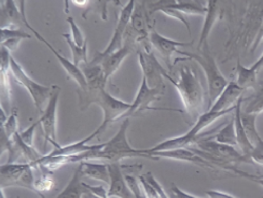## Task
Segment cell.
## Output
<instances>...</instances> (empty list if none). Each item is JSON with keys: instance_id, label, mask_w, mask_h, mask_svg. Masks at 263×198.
Here are the masks:
<instances>
[{"instance_id": "6da1fadb", "label": "cell", "mask_w": 263, "mask_h": 198, "mask_svg": "<svg viewBox=\"0 0 263 198\" xmlns=\"http://www.w3.org/2000/svg\"><path fill=\"white\" fill-rule=\"evenodd\" d=\"M129 126L128 118H125L118 133L109 141L102 145H96V147L78 156L70 159V163H81L91 160H106L109 163H120L124 159L130 157H146L150 160H158L155 156L148 155L144 150L134 149L129 145L127 140V129Z\"/></svg>"}, {"instance_id": "7a4b0ae2", "label": "cell", "mask_w": 263, "mask_h": 198, "mask_svg": "<svg viewBox=\"0 0 263 198\" xmlns=\"http://www.w3.org/2000/svg\"><path fill=\"white\" fill-rule=\"evenodd\" d=\"M79 103L81 110L94 104L100 107L104 112L103 123L97 127L94 134L100 135L114 122L124 118L132 104H127L121 99L116 98L106 91V87H87L86 90L79 89Z\"/></svg>"}, {"instance_id": "3957f363", "label": "cell", "mask_w": 263, "mask_h": 198, "mask_svg": "<svg viewBox=\"0 0 263 198\" xmlns=\"http://www.w3.org/2000/svg\"><path fill=\"white\" fill-rule=\"evenodd\" d=\"M166 79L177 90L185 112L195 123L204 113L205 104V93L199 75L190 66H182L179 69L178 80L172 79L170 75Z\"/></svg>"}, {"instance_id": "277c9868", "label": "cell", "mask_w": 263, "mask_h": 198, "mask_svg": "<svg viewBox=\"0 0 263 198\" xmlns=\"http://www.w3.org/2000/svg\"><path fill=\"white\" fill-rule=\"evenodd\" d=\"M178 54L183 55L184 57L175 58L174 64H177L180 61H190L193 60L202 67L205 72L206 80H207V89H208V106L207 110H210L218 97L221 95L226 87L229 84V81L226 79V76L221 73L219 69L216 60L211 51L210 45L206 43L200 50H197V53H188L179 51Z\"/></svg>"}, {"instance_id": "5b68a950", "label": "cell", "mask_w": 263, "mask_h": 198, "mask_svg": "<svg viewBox=\"0 0 263 198\" xmlns=\"http://www.w3.org/2000/svg\"><path fill=\"white\" fill-rule=\"evenodd\" d=\"M11 74L14 78V80L21 84L22 86L26 89V91L29 93L32 102H34L38 111L42 114V107L46 103L48 104L49 99L51 98L55 85L52 86H46L39 84L35 80H32L30 76L26 73L24 68L22 67L21 64L14 58L11 57V64H10Z\"/></svg>"}, {"instance_id": "8992f818", "label": "cell", "mask_w": 263, "mask_h": 198, "mask_svg": "<svg viewBox=\"0 0 263 198\" xmlns=\"http://www.w3.org/2000/svg\"><path fill=\"white\" fill-rule=\"evenodd\" d=\"M18 6H20V11H21V13H22V17H23V23L25 24V26L32 32V34L35 35V37H36L40 42L45 43V45L48 47V49L54 54V56H55L57 60L60 62V64L62 65V67H63V69L65 70V72L67 73L68 78L71 79V80H73L77 84H78L81 90H86V89H87V82H86V79H85V76H84V74H83L81 68L78 67V66H76V65L72 63V61H69V60H67L66 57H64L63 55H61L55 49H54V48L50 45V43L39 34V32H38L37 30H35L34 28H32V27L30 26V24L28 23V21L26 19L25 13H24V6H25V3L21 2V3L18 4Z\"/></svg>"}, {"instance_id": "52a82bcc", "label": "cell", "mask_w": 263, "mask_h": 198, "mask_svg": "<svg viewBox=\"0 0 263 198\" xmlns=\"http://www.w3.org/2000/svg\"><path fill=\"white\" fill-rule=\"evenodd\" d=\"M135 5H136L135 2H129L121 10H120L118 23L110 42H109V45L103 52H97L95 54L96 56L98 57L108 56V55H110L124 47V43H123L124 37L127 31L128 25L130 23V17H132V14H133Z\"/></svg>"}, {"instance_id": "ba28073f", "label": "cell", "mask_w": 263, "mask_h": 198, "mask_svg": "<svg viewBox=\"0 0 263 198\" xmlns=\"http://www.w3.org/2000/svg\"><path fill=\"white\" fill-rule=\"evenodd\" d=\"M135 34V42L140 43L145 52H151L150 24L145 3H136L129 23Z\"/></svg>"}, {"instance_id": "9c48e42d", "label": "cell", "mask_w": 263, "mask_h": 198, "mask_svg": "<svg viewBox=\"0 0 263 198\" xmlns=\"http://www.w3.org/2000/svg\"><path fill=\"white\" fill-rule=\"evenodd\" d=\"M139 65L141 67L142 76L146 78L148 84L152 89L163 90V78H166L168 73L163 69L161 64L157 61L156 56L151 52H138Z\"/></svg>"}, {"instance_id": "30bf717a", "label": "cell", "mask_w": 263, "mask_h": 198, "mask_svg": "<svg viewBox=\"0 0 263 198\" xmlns=\"http://www.w3.org/2000/svg\"><path fill=\"white\" fill-rule=\"evenodd\" d=\"M60 87L55 85V89L49 99L46 109L39 118V124L41 125L43 135L47 142L53 144L58 142L57 138V112H58V104L60 98Z\"/></svg>"}, {"instance_id": "8fae6325", "label": "cell", "mask_w": 263, "mask_h": 198, "mask_svg": "<svg viewBox=\"0 0 263 198\" xmlns=\"http://www.w3.org/2000/svg\"><path fill=\"white\" fill-rule=\"evenodd\" d=\"M150 43H151V47L157 52H159V54L164 58V61H165V64L167 65L168 69L172 70V67H173L172 56L175 53H179L178 48L190 47L192 42H179V41L168 39L166 37L160 35L156 29L151 28Z\"/></svg>"}, {"instance_id": "7c38bea8", "label": "cell", "mask_w": 263, "mask_h": 198, "mask_svg": "<svg viewBox=\"0 0 263 198\" xmlns=\"http://www.w3.org/2000/svg\"><path fill=\"white\" fill-rule=\"evenodd\" d=\"M163 94L162 89H152V87L149 86L146 78L142 76L141 84L139 86V90L136 94V97L134 99V102L132 103L130 108L128 111L126 112L124 120L128 118L129 116L134 115L137 112L144 111V110H153L156 108H151L149 107L150 104L155 101H158L160 96Z\"/></svg>"}, {"instance_id": "4fadbf2b", "label": "cell", "mask_w": 263, "mask_h": 198, "mask_svg": "<svg viewBox=\"0 0 263 198\" xmlns=\"http://www.w3.org/2000/svg\"><path fill=\"white\" fill-rule=\"evenodd\" d=\"M132 51H133V47H132V45L125 43L122 49H120L119 51L108 55V56L98 57L95 55L93 60L91 61V63L100 64L102 66L105 81L108 82V80L111 78V75H114L117 72V70L120 68V66L122 65L123 61L132 53Z\"/></svg>"}, {"instance_id": "5bb4252c", "label": "cell", "mask_w": 263, "mask_h": 198, "mask_svg": "<svg viewBox=\"0 0 263 198\" xmlns=\"http://www.w3.org/2000/svg\"><path fill=\"white\" fill-rule=\"evenodd\" d=\"M109 173H110V185L108 190L109 198H135L133 193L130 192L125 175L122 172L120 163H109Z\"/></svg>"}, {"instance_id": "9a60e30c", "label": "cell", "mask_w": 263, "mask_h": 198, "mask_svg": "<svg viewBox=\"0 0 263 198\" xmlns=\"http://www.w3.org/2000/svg\"><path fill=\"white\" fill-rule=\"evenodd\" d=\"M150 155L159 159H167L173 161H179V162H187V163H193L196 165H200L203 167L208 168H216L215 165H213L211 162L206 161L205 159L197 155L195 152H193L191 149L184 148V149H175V150H168V151H159L153 152Z\"/></svg>"}, {"instance_id": "2e32d148", "label": "cell", "mask_w": 263, "mask_h": 198, "mask_svg": "<svg viewBox=\"0 0 263 198\" xmlns=\"http://www.w3.org/2000/svg\"><path fill=\"white\" fill-rule=\"evenodd\" d=\"M244 92L245 90H243L242 87L236 83V81H230L224 91L218 97V99L210 110L221 112L235 107L237 102L239 101V98L243 96Z\"/></svg>"}, {"instance_id": "e0dca14e", "label": "cell", "mask_w": 263, "mask_h": 198, "mask_svg": "<svg viewBox=\"0 0 263 198\" xmlns=\"http://www.w3.org/2000/svg\"><path fill=\"white\" fill-rule=\"evenodd\" d=\"M95 137H96V135L93 133L89 137H86L78 142H74V144H71L68 146H61V145H59V142H53V144H51V145L54 147V149L49 154H51V155H54V156H57V155L66 156V157L78 156V155H80V154H83L87 151H91L96 147V146H87L86 145L87 142Z\"/></svg>"}, {"instance_id": "ac0fdd59", "label": "cell", "mask_w": 263, "mask_h": 198, "mask_svg": "<svg viewBox=\"0 0 263 198\" xmlns=\"http://www.w3.org/2000/svg\"><path fill=\"white\" fill-rule=\"evenodd\" d=\"M243 102H244V99H243V96H242L239 98V101L236 104V108H235V111H234V122H235L237 147L239 148L240 152H242L244 155L249 157L251 152H253V150H254V146L251 145V142L248 139L246 130H245L244 125L242 123V117H240V113H242V104H243Z\"/></svg>"}, {"instance_id": "d6986e66", "label": "cell", "mask_w": 263, "mask_h": 198, "mask_svg": "<svg viewBox=\"0 0 263 198\" xmlns=\"http://www.w3.org/2000/svg\"><path fill=\"white\" fill-rule=\"evenodd\" d=\"M31 163H7L2 165V190L15 186L17 180L30 166Z\"/></svg>"}, {"instance_id": "ffe728a7", "label": "cell", "mask_w": 263, "mask_h": 198, "mask_svg": "<svg viewBox=\"0 0 263 198\" xmlns=\"http://www.w3.org/2000/svg\"><path fill=\"white\" fill-rule=\"evenodd\" d=\"M83 177L102 181L107 184L110 183V173H109V165L106 163H92L84 161L79 163Z\"/></svg>"}, {"instance_id": "44dd1931", "label": "cell", "mask_w": 263, "mask_h": 198, "mask_svg": "<svg viewBox=\"0 0 263 198\" xmlns=\"http://www.w3.org/2000/svg\"><path fill=\"white\" fill-rule=\"evenodd\" d=\"M82 177L83 174L79 165L74 170L69 183L65 186V189L55 198H82V196L89 192L85 189L84 183L82 182Z\"/></svg>"}, {"instance_id": "7402d4cb", "label": "cell", "mask_w": 263, "mask_h": 198, "mask_svg": "<svg viewBox=\"0 0 263 198\" xmlns=\"http://www.w3.org/2000/svg\"><path fill=\"white\" fill-rule=\"evenodd\" d=\"M207 6V13L205 15V23L201 32V37L199 40V45H197V50H200L204 45L208 43V37H210L213 26L215 25L218 16L220 15V11L218 8L217 2H208L206 3Z\"/></svg>"}, {"instance_id": "603a6c76", "label": "cell", "mask_w": 263, "mask_h": 198, "mask_svg": "<svg viewBox=\"0 0 263 198\" xmlns=\"http://www.w3.org/2000/svg\"><path fill=\"white\" fill-rule=\"evenodd\" d=\"M11 54L10 51L7 50L6 48L2 47V54H0V58H2V63H0V68H2V71H0V74H2V79H0V82H2V99L6 98L7 102H10L11 98V83H10V75L11 74V69H10V64H11Z\"/></svg>"}, {"instance_id": "cb8c5ba5", "label": "cell", "mask_w": 263, "mask_h": 198, "mask_svg": "<svg viewBox=\"0 0 263 198\" xmlns=\"http://www.w3.org/2000/svg\"><path fill=\"white\" fill-rule=\"evenodd\" d=\"M80 68L86 79L87 87H106L107 82L105 81L104 72L100 64L89 62L81 65Z\"/></svg>"}, {"instance_id": "d4e9b609", "label": "cell", "mask_w": 263, "mask_h": 198, "mask_svg": "<svg viewBox=\"0 0 263 198\" xmlns=\"http://www.w3.org/2000/svg\"><path fill=\"white\" fill-rule=\"evenodd\" d=\"M166 4L184 15H206L207 13L206 4L199 2H166Z\"/></svg>"}, {"instance_id": "484cf974", "label": "cell", "mask_w": 263, "mask_h": 198, "mask_svg": "<svg viewBox=\"0 0 263 198\" xmlns=\"http://www.w3.org/2000/svg\"><path fill=\"white\" fill-rule=\"evenodd\" d=\"M151 9H152L151 13L161 12V13H163L164 15H166L170 18H174V19L180 22V23H182L185 26V28H187V30L189 31V35H191V26H190L188 18L185 17L184 14L179 12L178 10L167 6L166 2H159V3L153 4Z\"/></svg>"}, {"instance_id": "4316f807", "label": "cell", "mask_w": 263, "mask_h": 198, "mask_svg": "<svg viewBox=\"0 0 263 198\" xmlns=\"http://www.w3.org/2000/svg\"><path fill=\"white\" fill-rule=\"evenodd\" d=\"M236 83L242 87L243 90H248L250 87H254L257 82V74L258 72L254 71L250 67H245V66L237 60L236 66Z\"/></svg>"}, {"instance_id": "83f0119b", "label": "cell", "mask_w": 263, "mask_h": 198, "mask_svg": "<svg viewBox=\"0 0 263 198\" xmlns=\"http://www.w3.org/2000/svg\"><path fill=\"white\" fill-rule=\"evenodd\" d=\"M212 138H214V140H216L217 142H220V144L231 147H237L234 117Z\"/></svg>"}, {"instance_id": "f1b7e54d", "label": "cell", "mask_w": 263, "mask_h": 198, "mask_svg": "<svg viewBox=\"0 0 263 198\" xmlns=\"http://www.w3.org/2000/svg\"><path fill=\"white\" fill-rule=\"evenodd\" d=\"M63 37L65 38L66 42H67L68 47L71 50V54H72V63L80 67L81 65L89 63L87 61V43L85 42V45L83 47H78L73 42V40L71 39V36L68 34H63Z\"/></svg>"}, {"instance_id": "f546056e", "label": "cell", "mask_w": 263, "mask_h": 198, "mask_svg": "<svg viewBox=\"0 0 263 198\" xmlns=\"http://www.w3.org/2000/svg\"><path fill=\"white\" fill-rule=\"evenodd\" d=\"M240 117H242V123L244 125V128L246 130V134L248 136L249 141L251 142V145L255 146L260 139H262L260 134L258 133V130H257V125H256L257 115L246 113L242 110Z\"/></svg>"}, {"instance_id": "4dcf8cb0", "label": "cell", "mask_w": 263, "mask_h": 198, "mask_svg": "<svg viewBox=\"0 0 263 198\" xmlns=\"http://www.w3.org/2000/svg\"><path fill=\"white\" fill-rule=\"evenodd\" d=\"M2 22L4 23L5 19L8 21V25L20 23V21L23 22V17H22L21 11L17 10L16 5L9 0V2L2 3Z\"/></svg>"}, {"instance_id": "1f68e13d", "label": "cell", "mask_w": 263, "mask_h": 198, "mask_svg": "<svg viewBox=\"0 0 263 198\" xmlns=\"http://www.w3.org/2000/svg\"><path fill=\"white\" fill-rule=\"evenodd\" d=\"M42 170L43 171L39 177V179H37L35 181V186H36V190L38 192V195L41 198H46L45 195H43V192H48V191L52 190L54 188V184H55V182H54V179L52 177L53 172L48 171L46 169H42Z\"/></svg>"}, {"instance_id": "d6a6232c", "label": "cell", "mask_w": 263, "mask_h": 198, "mask_svg": "<svg viewBox=\"0 0 263 198\" xmlns=\"http://www.w3.org/2000/svg\"><path fill=\"white\" fill-rule=\"evenodd\" d=\"M246 113L259 115L263 112V87L248 99L246 108L243 110Z\"/></svg>"}, {"instance_id": "836d02e7", "label": "cell", "mask_w": 263, "mask_h": 198, "mask_svg": "<svg viewBox=\"0 0 263 198\" xmlns=\"http://www.w3.org/2000/svg\"><path fill=\"white\" fill-rule=\"evenodd\" d=\"M35 178H34V166H31L22 174V177L17 180L15 186H20V188H25L31 192H34L38 195V192L35 186Z\"/></svg>"}, {"instance_id": "e575fe53", "label": "cell", "mask_w": 263, "mask_h": 198, "mask_svg": "<svg viewBox=\"0 0 263 198\" xmlns=\"http://www.w3.org/2000/svg\"><path fill=\"white\" fill-rule=\"evenodd\" d=\"M2 130L6 134V136L11 139L17 131V109L13 110V112L11 113L7 120L5 125L2 126Z\"/></svg>"}, {"instance_id": "d590c367", "label": "cell", "mask_w": 263, "mask_h": 198, "mask_svg": "<svg viewBox=\"0 0 263 198\" xmlns=\"http://www.w3.org/2000/svg\"><path fill=\"white\" fill-rule=\"evenodd\" d=\"M2 43L7 41V40H10V39H30L31 36L29 34H27V32L25 31H22L20 29H16V28H11V27H5V28H2Z\"/></svg>"}, {"instance_id": "8d00e7d4", "label": "cell", "mask_w": 263, "mask_h": 198, "mask_svg": "<svg viewBox=\"0 0 263 198\" xmlns=\"http://www.w3.org/2000/svg\"><path fill=\"white\" fill-rule=\"evenodd\" d=\"M67 23L69 24V26H70V29H71V39L73 40V42L76 43L77 46L78 47H83L84 45H85V42H86V40H85V38H84V36H83V34H82V31H81V29L79 28V26L77 25V23L74 22V19H73V17L72 16H68L67 17Z\"/></svg>"}, {"instance_id": "74e56055", "label": "cell", "mask_w": 263, "mask_h": 198, "mask_svg": "<svg viewBox=\"0 0 263 198\" xmlns=\"http://www.w3.org/2000/svg\"><path fill=\"white\" fill-rule=\"evenodd\" d=\"M223 169L226 170H230L232 171L236 174H238L239 177L242 178H245L249 181H253V182H256L258 184H260L261 186H263V174H260V173H249V172H245L243 170H240L234 166H231V165H226V166L223 167Z\"/></svg>"}, {"instance_id": "f35d334b", "label": "cell", "mask_w": 263, "mask_h": 198, "mask_svg": "<svg viewBox=\"0 0 263 198\" xmlns=\"http://www.w3.org/2000/svg\"><path fill=\"white\" fill-rule=\"evenodd\" d=\"M251 162L263 165V139H260L257 144L254 146V150L249 155Z\"/></svg>"}, {"instance_id": "ab89813d", "label": "cell", "mask_w": 263, "mask_h": 198, "mask_svg": "<svg viewBox=\"0 0 263 198\" xmlns=\"http://www.w3.org/2000/svg\"><path fill=\"white\" fill-rule=\"evenodd\" d=\"M140 185L142 190L145 192V195L147 198H160L158 192L156 191V189L153 188V186L148 182V180L145 178V175H139L138 178Z\"/></svg>"}, {"instance_id": "60d3db41", "label": "cell", "mask_w": 263, "mask_h": 198, "mask_svg": "<svg viewBox=\"0 0 263 198\" xmlns=\"http://www.w3.org/2000/svg\"><path fill=\"white\" fill-rule=\"evenodd\" d=\"M38 124H39V121H38V122L32 124V125H30V126H29L27 129H25L24 131H22V133H20V136H21L22 140H23L27 146L34 147V145H32V142H34L35 129H36V127H37Z\"/></svg>"}, {"instance_id": "b9f144b4", "label": "cell", "mask_w": 263, "mask_h": 198, "mask_svg": "<svg viewBox=\"0 0 263 198\" xmlns=\"http://www.w3.org/2000/svg\"><path fill=\"white\" fill-rule=\"evenodd\" d=\"M125 180L127 182L128 188L130 190V192L133 193V195L135 196V198H141V192H140V186L138 184L137 179L134 177V175L130 174H126L125 175Z\"/></svg>"}, {"instance_id": "7bdbcfd3", "label": "cell", "mask_w": 263, "mask_h": 198, "mask_svg": "<svg viewBox=\"0 0 263 198\" xmlns=\"http://www.w3.org/2000/svg\"><path fill=\"white\" fill-rule=\"evenodd\" d=\"M171 198H202V197H196L193 195H190L188 193L183 192L182 190H180L178 186H176V184H172L171 185Z\"/></svg>"}, {"instance_id": "ee69618b", "label": "cell", "mask_w": 263, "mask_h": 198, "mask_svg": "<svg viewBox=\"0 0 263 198\" xmlns=\"http://www.w3.org/2000/svg\"><path fill=\"white\" fill-rule=\"evenodd\" d=\"M206 195L208 198H237L232 195H229L227 193L218 192V191H207Z\"/></svg>"}, {"instance_id": "f6af8a7d", "label": "cell", "mask_w": 263, "mask_h": 198, "mask_svg": "<svg viewBox=\"0 0 263 198\" xmlns=\"http://www.w3.org/2000/svg\"><path fill=\"white\" fill-rule=\"evenodd\" d=\"M8 117H9V116H6V112H5V110H4V106L2 105V106H0V124H2V126L5 125V123L7 122Z\"/></svg>"}, {"instance_id": "bcb514c9", "label": "cell", "mask_w": 263, "mask_h": 198, "mask_svg": "<svg viewBox=\"0 0 263 198\" xmlns=\"http://www.w3.org/2000/svg\"><path fill=\"white\" fill-rule=\"evenodd\" d=\"M84 196H85V198H109V197H98V196H95V195H93L89 192H87V194H85Z\"/></svg>"}]
</instances>
